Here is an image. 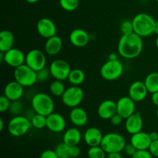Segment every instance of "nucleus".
Listing matches in <instances>:
<instances>
[{"label": "nucleus", "instance_id": "7c9ffc66", "mask_svg": "<svg viewBox=\"0 0 158 158\" xmlns=\"http://www.w3.org/2000/svg\"><path fill=\"white\" fill-rule=\"evenodd\" d=\"M60 6L67 12H73L78 8L80 0H59Z\"/></svg>", "mask_w": 158, "mask_h": 158}, {"label": "nucleus", "instance_id": "b1692460", "mask_svg": "<svg viewBox=\"0 0 158 158\" xmlns=\"http://www.w3.org/2000/svg\"><path fill=\"white\" fill-rule=\"evenodd\" d=\"M82 134L77 128L71 127L66 130L63 136V142L68 146L78 145L82 140Z\"/></svg>", "mask_w": 158, "mask_h": 158}, {"label": "nucleus", "instance_id": "f3484780", "mask_svg": "<svg viewBox=\"0 0 158 158\" xmlns=\"http://www.w3.org/2000/svg\"><path fill=\"white\" fill-rule=\"evenodd\" d=\"M23 94L24 86L15 80L8 83L4 88V95L11 101L20 100Z\"/></svg>", "mask_w": 158, "mask_h": 158}, {"label": "nucleus", "instance_id": "6ab92c4d", "mask_svg": "<svg viewBox=\"0 0 158 158\" xmlns=\"http://www.w3.org/2000/svg\"><path fill=\"white\" fill-rule=\"evenodd\" d=\"M125 128L128 134H134L142 131L143 122L140 113L135 112L134 114L130 116L128 118L125 119Z\"/></svg>", "mask_w": 158, "mask_h": 158}, {"label": "nucleus", "instance_id": "a211bd4d", "mask_svg": "<svg viewBox=\"0 0 158 158\" xmlns=\"http://www.w3.org/2000/svg\"><path fill=\"white\" fill-rule=\"evenodd\" d=\"M115 114H117V102L112 100L101 102L97 108V114L103 120H110Z\"/></svg>", "mask_w": 158, "mask_h": 158}, {"label": "nucleus", "instance_id": "3c124183", "mask_svg": "<svg viewBox=\"0 0 158 158\" xmlns=\"http://www.w3.org/2000/svg\"><path fill=\"white\" fill-rule=\"evenodd\" d=\"M155 44H156V47H157V49H158V35L157 36V38H156Z\"/></svg>", "mask_w": 158, "mask_h": 158}, {"label": "nucleus", "instance_id": "49530a36", "mask_svg": "<svg viewBox=\"0 0 158 158\" xmlns=\"http://www.w3.org/2000/svg\"><path fill=\"white\" fill-rule=\"evenodd\" d=\"M108 60H118V56H117V53H114V52H113V53H110L109 55V56H108Z\"/></svg>", "mask_w": 158, "mask_h": 158}, {"label": "nucleus", "instance_id": "f03ea898", "mask_svg": "<svg viewBox=\"0 0 158 158\" xmlns=\"http://www.w3.org/2000/svg\"><path fill=\"white\" fill-rule=\"evenodd\" d=\"M134 32L140 37H148L154 34L156 20L148 13H139L132 19Z\"/></svg>", "mask_w": 158, "mask_h": 158}, {"label": "nucleus", "instance_id": "58836bf2", "mask_svg": "<svg viewBox=\"0 0 158 158\" xmlns=\"http://www.w3.org/2000/svg\"><path fill=\"white\" fill-rule=\"evenodd\" d=\"M137 151V148H136L131 142H130V143H127V144L125 145L124 149H123V151L125 152V154L127 156H131V157H132V156L135 154Z\"/></svg>", "mask_w": 158, "mask_h": 158}, {"label": "nucleus", "instance_id": "a18cd8bd", "mask_svg": "<svg viewBox=\"0 0 158 158\" xmlns=\"http://www.w3.org/2000/svg\"><path fill=\"white\" fill-rule=\"evenodd\" d=\"M150 137H151V140L154 141V140H158V133L156 131H153V132L150 133Z\"/></svg>", "mask_w": 158, "mask_h": 158}, {"label": "nucleus", "instance_id": "dca6fc26", "mask_svg": "<svg viewBox=\"0 0 158 158\" xmlns=\"http://www.w3.org/2000/svg\"><path fill=\"white\" fill-rule=\"evenodd\" d=\"M69 42L73 46L81 48L89 43L90 40V35L83 29H75L69 34Z\"/></svg>", "mask_w": 158, "mask_h": 158}, {"label": "nucleus", "instance_id": "ddd939ff", "mask_svg": "<svg viewBox=\"0 0 158 158\" xmlns=\"http://www.w3.org/2000/svg\"><path fill=\"white\" fill-rule=\"evenodd\" d=\"M66 121L63 116L58 113H52L46 117V128L52 133H61L65 131Z\"/></svg>", "mask_w": 158, "mask_h": 158}, {"label": "nucleus", "instance_id": "5701e85b", "mask_svg": "<svg viewBox=\"0 0 158 158\" xmlns=\"http://www.w3.org/2000/svg\"><path fill=\"white\" fill-rule=\"evenodd\" d=\"M62 47H63L62 39L56 35L46 40L45 43V52L47 55L53 56L57 55L61 51Z\"/></svg>", "mask_w": 158, "mask_h": 158}, {"label": "nucleus", "instance_id": "aec40b11", "mask_svg": "<svg viewBox=\"0 0 158 158\" xmlns=\"http://www.w3.org/2000/svg\"><path fill=\"white\" fill-rule=\"evenodd\" d=\"M103 137V135L102 132L97 127L88 128L83 134V140L89 148L100 146Z\"/></svg>", "mask_w": 158, "mask_h": 158}, {"label": "nucleus", "instance_id": "a19ab883", "mask_svg": "<svg viewBox=\"0 0 158 158\" xmlns=\"http://www.w3.org/2000/svg\"><path fill=\"white\" fill-rule=\"evenodd\" d=\"M149 151L152 154L153 157H158V140L151 142L149 148Z\"/></svg>", "mask_w": 158, "mask_h": 158}, {"label": "nucleus", "instance_id": "c9c22d12", "mask_svg": "<svg viewBox=\"0 0 158 158\" xmlns=\"http://www.w3.org/2000/svg\"><path fill=\"white\" fill-rule=\"evenodd\" d=\"M11 100L3 94L0 97V112L4 113L9 110L11 104Z\"/></svg>", "mask_w": 158, "mask_h": 158}, {"label": "nucleus", "instance_id": "20e7f679", "mask_svg": "<svg viewBox=\"0 0 158 158\" xmlns=\"http://www.w3.org/2000/svg\"><path fill=\"white\" fill-rule=\"evenodd\" d=\"M127 144L124 137L117 133H108L103 135L101 144L106 154L114 152H121Z\"/></svg>", "mask_w": 158, "mask_h": 158}, {"label": "nucleus", "instance_id": "a878e982", "mask_svg": "<svg viewBox=\"0 0 158 158\" xmlns=\"http://www.w3.org/2000/svg\"><path fill=\"white\" fill-rule=\"evenodd\" d=\"M85 77H86L85 73L82 69H71L67 80L73 86H80L84 82Z\"/></svg>", "mask_w": 158, "mask_h": 158}, {"label": "nucleus", "instance_id": "4be33fe9", "mask_svg": "<svg viewBox=\"0 0 158 158\" xmlns=\"http://www.w3.org/2000/svg\"><path fill=\"white\" fill-rule=\"evenodd\" d=\"M69 120L74 126L78 127H83L88 121L87 113L84 109L80 106L72 108L69 113Z\"/></svg>", "mask_w": 158, "mask_h": 158}, {"label": "nucleus", "instance_id": "37998d69", "mask_svg": "<svg viewBox=\"0 0 158 158\" xmlns=\"http://www.w3.org/2000/svg\"><path fill=\"white\" fill-rule=\"evenodd\" d=\"M106 158H123V156L120 152H114L107 154Z\"/></svg>", "mask_w": 158, "mask_h": 158}, {"label": "nucleus", "instance_id": "1a4fd4ad", "mask_svg": "<svg viewBox=\"0 0 158 158\" xmlns=\"http://www.w3.org/2000/svg\"><path fill=\"white\" fill-rule=\"evenodd\" d=\"M25 63L37 72L46 67V57L43 51L37 49H31L26 54Z\"/></svg>", "mask_w": 158, "mask_h": 158}, {"label": "nucleus", "instance_id": "f704fd0d", "mask_svg": "<svg viewBox=\"0 0 158 158\" xmlns=\"http://www.w3.org/2000/svg\"><path fill=\"white\" fill-rule=\"evenodd\" d=\"M37 75V82H45L51 76V73L49 69L47 68H43V69H40V70L36 72Z\"/></svg>", "mask_w": 158, "mask_h": 158}, {"label": "nucleus", "instance_id": "393cba45", "mask_svg": "<svg viewBox=\"0 0 158 158\" xmlns=\"http://www.w3.org/2000/svg\"><path fill=\"white\" fill-rule=\"evenodd\" d=\"M14 35L11 31L4 29L0 32V52H5L13 47Z\"/></svg>", "mask_w": 158, "mask_h": 158}, {"label": "nucleus", "instance_id": "c85d7f7f", "mask_svg": "<svg viewBox=\"0 0 158 158\" xmlns=\"http://www.w3.org/2000/svg\"><path fill=\"white\" fill-rule=\"evenodd\" d=\"M32 127L35 129L41 130L46 127V117L41 114H35L30 119Z\"/></svg>", "mask_w": 158, "mask_h": 158}, {"label": "nucleus", "instance_id": "09e8293b", "mask_svg": "<svg viewBox=\"0 0 158 158\" xmlns=\"http://www.w3.org/2000/svg\"><path fill=\"white\" fill-rule=\"evenodd\" d=\"M4 129V121L2 119H0V131H2Z\"/></svg>", "mask_w": 158, "mask_h": 158}, {"label": "nucleus", "instance_id": "6e6552de", "mask_svg": "<svg viewBox=\"0 0 158 158\" xmlns=\"http://www.w3.org/2000/svg\"><path fill=\"white\" fill-rule=\"evenodd\" d=\"M84 97V93L80 86H71L66 89L61 97L62 102L66 106L74 108L79 106Z\"/></svg>", "mask_w": 158, "mask_h": 158}, {"label": "nucleus", "instance_id": "473e14b6", "mask_svg": "<svg viewBox=\"0 0 158 158\" xmlns=\"http://www.w3.org/2000/svg\"><path fill=\"white\" fill-rule=\"evenodd\" d=\"M23 109V104L20 100H15V101H12L10 106H9V111L10 114L13 116L20 115V113L22 112Z\"/></svg>", "mask_w": 158, "mask_h": 158}, {"label": "nucleus", "instance_id": "bb28decb", "mask_svg": "<svg viewBox=\"0 0 158 158\" xmlns=\"http://www.w3.org/2000/svg\"><path fill=\"white\" fill-rule=\"evenodd\" d=\"M148 92L151 94L158 91V73L153 72L148 74L144 80Z\"/></svg>", "mask_w": 158, "mask_h": 158}, {"label": "nucleus", "instance_id": "603ef678", "mask_svg": "<svg viewBox=\"0 0 158 158\" xmlns=\"http://www.w3.org/2000/svg\"><path fill=\"white\" fill-rule=\"evenodd\" d=\"M157 118H158V108H157Z\"/></svg>", "mask_w": 158, "mask_h": 158}, {"label": "nucleus", "instance_id": "de8ad7c7", "mask_svg": "<svg viewBox=\"0 0 158 158\" xmlns=\"http://www.w3.org/2000/svg\"><path fill=\"white\" fill-rule=\"evenodd\" d=\"M154 33L158 35V21H156L155 25H154Z\"/></svg>", "mask_w": 158, "mask_h": 158}, {"label": "nucleus", "instance_id": "4468645a", "mask_svg": "<svg viewBox=\"0 0 158 158\" xmlns=\"http://www.w3.org/2000/svg\"><path fill=\"white\" fill-rule=\"evenodd\" d=\"M38 33L43 38L49 39L56 35V26L54 22L49 18H42L38 21L36 25Z\"/></svg>", "mask_w": 158, "mask_h": 158}, {"label": "nucleus", "instance_id": "412c9836", "mask_svg": "<svg viewBox=\"0 0 158 158\" xmlns=\"http://www.w3.org/2000/svg\"><path fill=\"white\" fill-rule=\"evenodd\" d=\"M151 140L148 133L140 131L131 135V143L137 148V150H148L151 145Z\"/></svg>", "mask_w": 158, "mask_h": 158}, {"label": "nucleus", "instance_id": "864d4df0", "mask_svg": "<svg viewBox=\"0 0 158 158\" xmlns=\"http://www.w3.org/2000/svg\"><path fill=\"white\" fill-rule=\"evenodd\" d=\"M157 2H158V0H157Z\"/></svg>", "mask_w": 158, "mask_h": 158}, {"label": "nucleus", "instance_id": "9b49d317", "mask_svg": "<svg viewBox=\"0 0 158 158\" xmlns=\"http://www.w3.org/2000/svg\"><path fill=\"white\" fill-rule=\"evenodd\" d=\"M3 61L8 66L15 69L24 64L26 61V55L20 49L12 47L9 50L3 52Z\"/></svg>", "mask_w": 158, "mask_h": 158}, {"label": "nucleus", "instance_id": "f8f14e48", "mask_svg": "<svg viewBox=\"0 0 158 158\" xmlns=\"http://www.w3.org/2000/svg\"><path fill=\"white\" fill-rule=\"evenodd\" d=\"M136 102L131 97H120L117 102V113L123 119H127L135 113Z\"/></svg>", "mask_w": 158, "mask_h": 158}, {"label": "nucleus", "instance_id": "cd10ccee", "mask_svg": "<svg viewBox=\"0 0 158 158\" xmlns=\"http://www.w3.org/2000/svg\"><path fill=\"white\" fill-rule=\"evenodd\" d=\"M65 90H66L65 85L62 80H55L49 85V91L55 97H62Z\"/></svg>", "mask_w": 158, "mask_h": 158}, {"label": "nucleus", "instance_id": "c756f323", "mask_svg": "<svg viewBox=\"0 0 158 158\" xmlns=\"http://www.w3.org/2000/svg\"><path fill=\"white\" fill-rule=\"evenodd\" d=\"M88 158H106L107 154L101 146L90 147L87 152Z\"/></svg>", "mask_w": 158, "mask_h": 158}, {"label": "nucleus", "instance_id": "39448f33", "mask_svg": "<svg viewBox=\"0 0 158 158\" xmlns=\"http://www.w3.org/2000/svg\"><path fill=\"white\" fill-rule=\"evenodd\" d=\"M14 79L24 87H29L37 82L36 72L24 63L14 69Z\"/></svg>", "mask_w": 158, "mask_h": 158}, {"label": "nucleus", "instance_id": "c03bdc74", "mask_svg": "<svg viewBox=\"0 0 158 158\" xmlns=\"http://www.w3.org/2000/svg\"><path fill=\"white\" fill-rule=\"evenodd\" d=\"M151 101H152V103L155 106H158V91L152 94V96H151Z\"/></svg>", "mask_w": 158, "mask_h": 158}, {"label": "nucleus", "instance_id": "0eeeda50", "mask_svg": "<svg viewBox=\"0 0 158 158\" xmlns=\"http://www.w3.org/2000/svg\"><path fill=\"white\" fill-rule=\"evenodd\" d=\"M123 66L120 60H110L105 62L100 68V76L107 81H114L122 76Z\"/></svg>", "mask_w": 158, "mask_h": 158}, {"label": "nucleus", "instance_id": "4c0bfd02", "mask_svg": "<svg viewBox=\"0 0 158 158\" xmlns=\"http://www.w3.org/2000/svg\"><path fill=\"white\" fill-rule=\"evenodd\" d=\"M81 154V150L78 145L75 146H69V156L70 158H77Z\"/></svg>", "mask_w": 158, "mask_h": 158}, {"label": "nucleus", "instance_id": "72a5a7b5", "mask_svg": "<svg viewBox=\"0 0 158 158\" xmlns=\"http://www.w3.org/2000/svg\"><path fill=\"white\" fill-rule=\"evenodd\" d=\"M120 29L122 35L134 32V26H133L132 20H123L121 23V24H120Z\"/></svg>", "mask_w": 158, "mask_h": 158}, {"label": "nucleus", "instance_id": "9d476101", "mask_svg": "<svg viewBox=\"0 0 158 158\" xmlns=\"http://www.w3.org/2000/svg\"><path fill=\"white\" fill-rule=\"evenodd\" d=\"M51 76L55 80H67L69 74L71 71V68L67 61L61 59H58L51 63L49 66Z\"/></svg>", "mask_w": 158, "mask_h": 158}, {"label": "nucleus", "instance_id": "2eb2a0df", "mask_svg": "<svg viewBox=\"0 0 158 158\" xmlns=\"http://www.w3.org/2000/svg\"><path fill=\"white\" fill-rule=\"evenodd\" d=\"M148 93L149 92L147 89L144 82L140 80L134 81L131 83L128 90L129 97L135 102L143 101L147 97Z\"/></svg>", "mask_w": 158, "mask_h": 158}, {"label": "nucleus", "instance_id": "e433bc0d", "mask_svg": "<svg viewBox=\"0 0 158 158\" xmlns=\"http://www.w3.org/2000/svg\"><path fill=\"white\" fill-rule=\"evenodd\" d=\"M132 158H153L149 150H137L135 154L131 157Z\"/></svg>", "mask_w": 158, "mask_h": 158}, {"label": "nucleus", "instance_id": "79ce46f5", "mask_svg": "<svg viewBox=\"0 0 158 158\" xmlns=\"http://www.w3.org/2000/svg\"><path fill=\"white\" fill-rule=\"evenodd\" d=\"M123 117H122L120 114H117V113L114 114V115L110 119V123H112L113 125H114V126H118V125L121 124L122 122H123Z\"/></svg>", "mask_w": 158, "mask_h": 158}, {"label": "nucleus", "instance_id": "2f4dec72", "mask_svg": "<svg viewBox=\"0 0 158 158\" xmlns=\"http://www.w3.org/2000/svg\"><path fill=\"white\" fill-rule=\"evenodd\" d=\"M55 151L59 158H70L69 156V146L63 142L56 147Z\"/></svg>", "mask_w": 158, "mask_h": 158}, {"label": "nucleus", "instance_id": "f257e3e1", "mask_svg": "<svg viewBox=\"0 0 158 158\" xmlns=\"http://www.w3.org/2000/svg\"><path fill=\"white\" fill-rule=\"evenodd\" d=\"M143 38L135 32L123 34L117 44L118 54L124 59L137 58L143 51Z\"/></svg>", "mask_w": 158, "mask_h": 158}, {"label": "nucleus", "instance_id": "423d86ee", "mask_svg": "<svg viewBox=\"0 0 158 158\" xmlns=\"http://www.w3.org/2000/svg\"><path fill=\"white\" fill-rule=\"evenodd\" d=\"M32 127L30 119L25 116H14L8 123V131L13 137H22L30 130Z\"/></svg>", "mask_w": 158, "mask_h": 158}, {"label": "nucleus", "instance_id": "ea45409f", "mask_svg": "<svg viewBox=\"0 0 158 158\" xmlns=\"http://www.w3.org/2000/svg\"><path fill=\"white\" fill-rule=\"evenodd\" d=\"M40 158H59L55 150H46L40 154Z\"/></svg>", "mask_w": 158, "mask_h": 158}, {"label": "nucleus", "instance_id": "7ed1b4c3", "mask_svg": "<svg viewBox=\"0 0 158 158\" xmlns=\"http://www.w3.org/2000/svg\"><path fill=\"white\" fill-rule=\"evenodd\" d=\"M32 108L35 114L47 117L53 113L55 103L52 97L45 93H37L32 97Z\"/></svg>", "mask_w": 158, "mask_h": 158}, {"label": "nucleus", "instance_id": "8fccbe9b", "mask_svg": "<svg viewBox=\"0 0 158 158\" xmlns=\"http://www.w3.org/2000/svg\"><path fill=\"white\" fill-rule=\"evenodd\" d=\"M28 3H30V4H34V3H36L37 2H39L40 0H26Z\"/></svg>", "mask_w": 158, "mask_h": 158}]
</instances>
